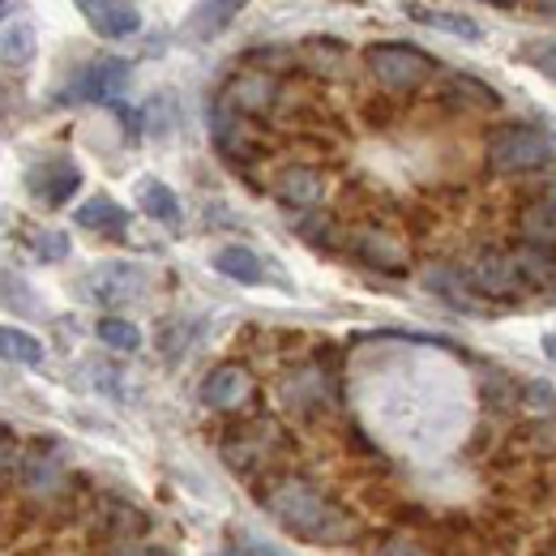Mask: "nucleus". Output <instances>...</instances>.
Segmentation results:
<instances>
[{"mask_svg": "<svg viewBox=\"0 0 556 556\" xmlns=\"http://www.w3.org/2000/svg\"><path fill=\"white\" fill-rule=\"evenodd\" d=\"M103 556H172V553H167V548H154V544L129 540V544H108V553Z\"/></svg>", "mask_w": 556, "mask_h": 556, "instance_id": "32", "label": "nucleus"}, {"mask_svg": "<svg viewBox=\"0 0 556 556\" xmlns=\"http://www.w3.org/2000/svg\"><path fill=\"white\" fill-rule=\"evenodd\" d=\"M527 407H531V412H556V390L548 381L527 386Z\"/></svg>", "mask_w": 556, "mask_h": 556, "instance_id": "31", "label": "nucleus"}, {"mask_svg": "<svg viewBox=\"0 0 556 556\" xmlns=\"http://www.w3.org/2000/svg\"><path fill=\"white\" fill-rule=\"evenodd\" d=\"M94 334L103 339V348L112 351H138L141 348V330L134 321H125V317H103L99 326H94Z\"/></svg>", "mask_w": 556, "mask_h": 556, "instance_id": "26", "label": "nucleus"}, {"mask_svg": "<svg viewBox=\"0 0 556 556\" xmlns=\"http://www.w3.org/2000/svg\"><path fill=\"white\" fill-rule=\"evenodd\" d=\"M531 4H535L544 17H556V0H531Z\"/></svg>", "mask_w": 556, "mask_h": 556, "instance_id": "34", "label": "nucleus"}, {"mask_svg": "<svg viewBox=\"0 0 556 556\" xmlns=\"http://www.w3.org/2000/svg\"><path fill=\"white\" fill-rule=\"evenodd\" d=\"M249 556H282V553H275L270 544H249Z\"/></svg>", "mask_w": 556, "mask_h": 556, "instance_id": "35", "label": "nucleus"}, {"mask_svg": "<svg viewBox=\"0 0 556 556\" xmlns=\"http://www.w3.org/2000/svg\"><path fill=\"white\" fill-rule=\"evenodd\" d=\"M509 253H514V266H518V275L527 282V291H544V287L556 282V249H544L535 240H522Z\"/></svg>", "mask_w": 556, "mask_h": 556, "instance_id": "15", "label": "nucleus"}, {"mask_svg": "<svg viewBox=\"0 0 556 556\" xmlns=\"http://www.w3.org/2000/svg\"><path fill=\"white\" fill-rule=\"evenodd\" d=\"M278 450H282V432H278V424L270 419H257V424H240L227 441H223V458L240 471V476H253V471H262L270 458H275Z\"/></svg>", "mask_w": 556, "mask_h": 556, "instance_id": "4", "label": "nucleus"}, {"mask_svg": "<svg viewBox=\"0 0 556 556\" xmlns=\"http://www.w3.org/2000/svg\"><path fill=\"white\" fill-rule=\"evenodd\" d=\"M428 291H437L445 304H454V308H463V313H480V291H476V282L467 278V270H450V266H437V270H428Z\"/></svg>", "mask_w": 556, "mask_h": 556, "instance_id": "18", "label": "nucleus"}, {"mask_svg": "<svg viewBox=\"0 0 556 556\" xmlns=\"http://www.w3.org/2000/svg\"><path fill=\"white\" fill-rule=\"evenodd\" d=\"M355 253L364 266L381 270V275H407V253L390 231H359L355 236Z\"/></svg>", "mask_w": 556, "mask_h": 556, "instance_id": "12", "label": "nucleus"}, {"mask_svg": "<svg viewBox=\"0 0 556 556\" xmlns=\"http://www.w3.org/2000/svg\"><path fill=\"white\" fill-rule=\"evenodd\" d=\"M214 270L227 275L231 282H249V287L266 278L262 257H257L253 249H244V244H227V249H218V253H214Z\"/></svg>", "mask_w": 556, "mask_h": 556, "instance_id": "21", "label": "nucleus"}, {"mask_svg": "<svg viewBox=\"0 0 556 556\" xmlns=\"http://www.w3.org/2000/svg\"><path fill=\"white\" fill-rule=\"evenodd\" d=\"M0 359H9V364H26V368H35V364L43 359V343H39L35 334H26V330H17V326H0Z\"/></svg>", "mask_w": 556, "mask_h": 556, "instance_id": "24", "label": "nucleus"}, {"mask_svg": "<svg viewBox=\"0 0 556 556\" xmlns=\"http://www.w3.org/2000/svg\"><path fill=\"white\" fill-rule=\"evenodd\" d=\"M544 355H548V359L556 364V330L548 334V339H544Z\"/></svg>", "mask_w": 556, "mask_h": 556, "instance_id": "36", "label": "nucleus"}, {"mask_svg": "<svg viewBox=\"0 0 556 556\" xmlns=\"http://www.w3.org/2000/svg\"><path fill=\"white\" fill-rule=\"evenodd\" d=\"M146 527H150V518L125 496H103L94 509V531L103 544H129V540L146 535Z\"/></svg>", "mask_w": 556, "mask_h": 556, "instance_id": "9", "label": "nucleus"}, {"mask_svg": "<svg viewBox=\"0 0 556 556\" xmlns=\"http://www.w3.org/2000/svg\"><path fill=\"white\" fill-rule=\"evenodd\" d=\"M553 159V141L531 125H501L488 138V167L496 176H518V172H535Z\"/></svg>", "mask_w": 556, "mask_h": 556, "instance_id": "2", "label": "nucleus"}, {"mask_svg": "<svg viewBox=\"0 0 556 556\" xmlns=\"http://www.w3.org/2000/svg\"><path fill=\"white\" fill-rule=\"evenodd\" d=\"M377 556H432L428 548H419L416 540H386Z\"/></svg>", "mask_w": 556, "mask_h": 556, "instance_id": "33", "label": "nucleus"}, {"mask_svg": "<svg viewBox=\"0 0 556 556\" xmlns=\"http://www.w3.org/2000/svg\"><path fill=\"white\" fill-rule=\"evenodd\" d=\"M275 193L282 206L313 210V206H321V198H326V180H321V172H313V167H287L275 180Z\"/></svg>", "mask_w": 556, "mask_h": 556, "instance_id": "13", "label": "nucleus"}, {"mask_svg": "<svg viewBox=\"0 0 556 556\" xmlns=\"http://www.w3.org/2000/svg\"><path fill=\"white\" fill-rule=\"evenodd\" d=\"M467 278L476 282V291L488 300H514V295H527V282L514 266V253L509 249H480L467 266Z\"/></svg>", "mask_w": 556, "mask_h": 556, "instance_id": "5", "label": "nucleus"}, {"mask_svg": "<svg viewBox=\"0 0 556 556\" xmlns=\"http://www.w3.org/2000/svg\"><path fill=\"white\" fill-rule=\"evenodd\" d=\"M364 65L390 90H419L437 73V61L424 56L416 43H394V39L390 43H368L364 48Z\"/></svg>", "mask_w": 556, "mask_h": 556, "instance_id": "3", "label": "nucleus"}, {"mask_svg": "<svg viewBox=\"0 0 556 556\" xmlns=\"http://www.w3.org/2000/svg\"><path fill=\"white\" fill-rule=\"evenodd\" d=\"M253 394H257L253 372L240 368V364H218V368H210L206 381H202V403H206L210 412H240Z\"/></svg>", "mask_w": 556, "mask_h": 556, "instance_id": "7", "label": "nucleus"}, {"mask_svg": "<svg viewBox=\"0 0 556 556\" xmlns=\"http://www.w3.org/2000/svg\"><path fill=\"white\" fill-rule=\"evenodd\" d=\"M73 223L77 227H86V231H94V236H125L129 231V210L125 206H116L112 198H90V202H81L77 206V214H73Z\"/></svg>", "mask_w": 556, "mask_h": 556, "instance_id": "17", "label": "nucleus"}, {"mask_svg": "<svg viewBox=\"0 0 556 556\" xmlns=\"http://www.w3.org/2000/svg\"><path fill=\"white\" fill-rule=\"evenodd\" d=\"M86 291L99 304H134V300H141V291H146V270L129 266V262L99 266L94 275L86 278Z\"/></svg>", "mask_w": 556, "mask_h": 556, "instance_id": "8", "label": "nucleus"}, {"mask_svg": "<svg viewBox=\"0 0 556 556\" xmlns=\"http://www.w3.org/2000/svg\"><path fill=\"white\" fill-rule=\"evenodd\" d=\"M244 4H249V0H198L193 13H189V35H193V39H214V35H223V30L236 22V13H240Z\"/></svg>", "mask_w": 556, "mask_h": 556, "instance_id": "20", "label": "nucleus"}, {"mask_svg": "<svg viewBox=\"0 0 556 556\" xmlns=\"http://www.w3.org/2000/svg\"><path fill=\"white\" fill-rule=\"evenodd\" d=\"M73 4L90 22V30L103 35V39H129V35H138L141 17L138 9L125 4V0H73Z\"/></svg>", "mask_w": 556, "mask_h": 556, "instance_id": "10", "label": "nucleus"}, {"mask_svg": "<svg viewBox=\"0 0 556 556\" xmlns=\"http://www.w3.org/2000/svg\"><path fill=\"white\" fill-rule=\"evenodd\" d=\"M488 4H496V9H509V4H518V0H488Z\"/></svg>", "mask_w": 556, "mask_h": 556, "instance_id": "37", "label": "nucleus"}, {"mask_svg": "<svg viewBox=\"0 0 556 556\" xmlns=\"http://www.w3.org/2000/svg\"><path fill=\"white\" fill-rule=\"evenodd\" d=\"M22 458H26V454H22L17 437H13V432L0 424V484H4V480H13V476L22 471Z\"/></svg>", "mask_w": 556, "mask_h": 556, "instance_id": "28", "label": "nucleus"}, {"mask_svg": "<svg viewBox=\"0 0 556 556\" xmlns=\"http://www.w3.org/2000/svg\"><path fill=\"white\" fill-rule=\"evenodd\" d=\"M35 61V30L26 22H13L0 30V65L4 70H26Z\"/></svg>", "mask_w": 556, "mask_h": 556, "instance_id": "22", "label": "nucleus"}, {"mask_svg": "<svg viewBox=\"0 0 556 556\" xmlns=\"http://www.w3.org/2000/svg\"><path fill=\"white\" fill-rule=\"evenodd\" d=\"M30 249H35L39 262H65L70 257V236L65 231H39L30 240Z\"/></svg>", "mask_w": 556, "mask_h": 556, "instance_id": "27", "label": "nucleus"}, {"mask_svg": "<svg viewBox=\"0 0 556 556\" xmlns=\"http://www.w3.org/2000/svg\"><path fill=\"white\" fill-rule=\"evenodd\" d=\"M407 13L424 26H432V30H445V35H458V39H480V26L471 17H458V13H445V9H428V4H416V0H407Z\"/></svg>", "mask_w": 556, "mask_h": 556, "instance_id": "23", "label": "nucleus"}, {"mask_svg": "<svg viewBox=\"0 0 556 556\" xmlns=\"http://www.w3.org/2000/svg\"><path fill=\"white\" fill-rule=\"evenodd\" d=\"M522 56L544 73V77H553L556 81V39H535V43H527V48H522Z\"/></svg>", "mask_w": 556, "mask_h": 556, "instance_id": "30", "label": "nucleus"}, {"mask_svg": "<svg viewBox=\"0 0 556 556\" xmlns=\"http://www.w3.org/2000/svg\"><path fill=\"white\" fill-rule=\"evenodd\" d=\"M262 505H266V514L275 518L287 535H295L304 544H317V548L351 544L355 531H359L343 505H334L321 488H313L308 480H295V476L275 480L262 492Z\"/></svg>", "mask_w": 556, "mask_h": 556, "instance_id": "1", "label": "nucleus"}, {"mask_svg": "<svg viewBox=\"0 0 556 556\" xmlns=\"http://www.w3.org/2000/svg\"><path fill=\"white\" fill-rule=\"evenodd\" d=\"M17 480H22V488H30L35 496H52V492H61V484H65V471H61V463H56V454L48 445H35L22 458Z\"/></svg>", "mask_w": 556, "mask_h": 556, "instance_id": "16", "label": "nucleus"}, {"mask_svg": "<svg viewBox=\"0 0 556 556\" xmlns=\"http://www.w3.org/2000/svg\"><path fill=\"white\" fill-rule=\"evenodd\" d=\"M125 81H129V65L125 61L99 56V61H90L86 73L77 77V99H86V103H116V94L125 90Z\"/></svg>", "mask_w": 556, "mask_h": 556, "instance_id": "11", "label": "nucleus"}, {"mask_svg": "<svg viewBox=\"0 0 556 556\" xmlns=\"http://www.w3.org/2000/svg\"><path fill=\"white\" fill-rule=\"evenodd\" d=\"M518 231H522V240H535V244H544V249H556V185L544 198H535V202L522 206Z\"/></svg>", "mask_w": 556, "mask_h": 556, "instance_id": "19", "label": "nucleus"}, {"mask_svg": "<svg viewBox=\"0 0 556 556\" xmlns=\"http://www.w3.org/2000/svg\"><path fill=\"white\" fill-rule=\"evenodd\" d=\"M26 189H30L35 202L56 210V206H65L73 193L81 189V172H77L73 159H48V163H39V167L26 172Z\"/></svg>", "mask_w": 556, "mask_h": 556, "instance_id": "6", "label": "nucleus"}, {"mask_svg": "<svg viewBox=\"0 0 556 556\" xmlns=\"http://www.w3.org/2000/svg\"><path fill=\"white\" fill-rule=\"evenodd\" d=\"M454 94H458L463 103H476V108H496V103H501L496 90H488L480 77H454Z\"/></svg>", "mask_w": 556, "mask_h": 556, "instance_id": "29", "label": "nucleus"}, {"mask_svg": "<svg viewBox=\"0 0 556 556\" xmlns=\"http://www.w3.org/2000/svg\"><path fill=\"white\" fill-rule=\"evenodd\" d=\"M275 94H278L275 77H266V73H240L227 86V108H236L244 116H262V112H270Z\"/></svg>", "mask_w": 556, "mask_h": 556, "instance_id": "14", "label": "nucleus"}, {"mask_svg": "<svg viewBox=\"0 0 556 556\" xmlns=\"http://www.w3.org/2000/svg\"><path fill=\"white\" fill-rule=\"evenodd\" d=\"M138 202H141V210H146L150 218H159V223H180V202H176V193H172L163 180H141Z\"/></svg>", "mask_w": 556, "mask_h": 556, "instance_id": "25", "label": "nucleus"}]
</instances>
